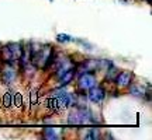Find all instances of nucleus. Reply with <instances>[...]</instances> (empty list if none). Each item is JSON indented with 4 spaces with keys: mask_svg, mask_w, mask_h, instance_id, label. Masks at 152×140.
Here are the masks:
<instances>
[{
    "mask_svg": "<svg viewBox=\"0 0 152 140\" xmlns=\"http://www.w3.org/2000/svg\"><path fill=\"white\" fill-rule=\"evenodd\" d=\"M77 108H75L71 113H69V123L71 125H85V123H92L94 122L93 119V113L85 105H76Z\"/></svg>",
    "mask_w": 152,
    "mask_h": 140,
    "instance_id": "obj_1",
    "label": "nucleus"
},
{
    "mask_svg": "<svg viewBox=\"0 0 152 140\" xmlns=\"http://www.w3.org/2000/svg\"><path fill=\"white\" fill-rule=\"evenodd\" d=\"M87 97H89V100H90L92 102L100 104L104 100V97H106V91H104L103 87L93 86V87L89 88V91H87Z\"/></svg>",
    "mask_w": 152,
    "mask_h": 140,
    "instance_id": "obj_2",
    "label": "nucleus"
},
{
    "mask_svg": "<svg viewBox=\"0 0 152 140\" xmlns=\"http://www.w3.org/2000/svg\"><path fill=\"white\" fill-rule=\"evenodd\" d=\"M132 79H134V74L131 71H118L117 77L114 79V83L117 84L118 88H127L130 87Z\"/></svg>",
    "mask_w": 152,
    "mask_h": 140,
    "instance_id": "obj_3",
    "label": "nucleus"
},
{
    "mask_svg": "<svg viewBox=\"0 0 152 140\" xmlns=\"http://www.w3.org/2000/svg\"><path fill=\"white\" fill-rule=\"evenodd\" d=\"M79 88L82 90H89L90 87L96 86V77L92 74V73H80L79 76Z\"/></svg>",
    "mask_w": 152,
    "mask_h": 140,
    "instance_id": "obj_4",
    "label": "nucleus"
},
{
    "mask_svg": "<svg viewBox=\"0 0 152 140\" xmlns=\"http://www.w3.org/2000/svg\"><path fill=\"white\" fill-rule=\"evenodd\" d=\"M14 79H16V71L11 66H7V67L0 70V80L3 84H11Z\"/></svg>",
    "mask_w": 152,
    "mask_h": 140,
    "instance_id": "obj_5",
    "label": "nucleus"
},
{
    "mask_svg": "<svg viewBox=\"0 0 152 140\" xmlns=\"http://www.w3.org/2000/svg\"><path fill=\"white\" fill-rule=\"evenodd\" d=\"M94 70H97V60H93V59H89V60H83L80 65L77 66V71L79 73H92Z\"/></svg>",
    "mask_w": 152,
    "mask_h": 140,
    "instance_id": "obj_6",
    "label": "nucleus"
},
{
    "mask_svg": "<svg viewBox=\"0 0 152 140\" xmlns=\"http://www.w3.org/2000/svg\"><path fill=\"white\" fill-rule=\"evenodd\" d=\"M0 56H1V60L4 62L6 65H7V63H10V65H11L13 62H16V60H14V58H13V52H11L9 43L1 46V49H0Z\"/></svg>",
    "mask_w": 152,
    "mask_h": 140,
    "instance_id": "obj_7",
    "label": "nucleus"
},
{
    "mask_svg": "<svg viewBox=\"0 0 152 140\" xmlns=\"http://www.w3.org/2000/svg\"><path fill=\"white\" fill-rule=\"evenodd\" d=\"M58 77H59V84L64 87V86H66V84H69V83L73 80V77H75V70L68 69L66 71H64L61 76H58Z\"/></svg>",
    "mask_w": 152,
    "mask_h": 140,
    "instance_id": "obj_8",
    "label": "nucleus"
},
{
    "mask_svg": "<svg viewBox=\"0 0 152 140\" xmlns=\"http://www.w3.org/2000/svg\"><path fill=\"white\" fill-rule=\"evenodd\" d=\"M56 102H58V107L61 108H69L72 104V97L66 92H62L59 95H56Z\"/></svg>",
    "mask_w": 152,
    "mask_h": 140,
    "instance_id": "obj_9",
    "label": "nucleus"
},
{
    "mask_svg": "<svg viewBox=\"0 0 152 140\" xmlns=\"http://www.w3.org/2000/svg\"><path fill=\"white\" fill-rule=\"evenodd\" d=\"M118 71H120V70L117 69L114 65L109 66V67H107V73H106V79H107V80L114 81V79L117 77V74H118Z\"/></svg>",
    "mask_w": 152,
    "mask_h": 140,
    "instance_id": "obj_10",
    "label": "nucleus"
},
{
    "mask_svg": "<svg viewBox=\"0 0 152 140\" xmlns=\"http://www.w3.org/2000/svg\"><path fill=\"white\" fill-rule=\"evenodd\" d=\"M131 94L132 95H135V97H144V94H145V88L141 86H138V84H134V86L131 87Z\"/></svg>",
    "mask_w": 152,
    "mask_h": 140,
    "instance_id": "obj_11",
    "label": "nucleus"
},
{
    "mask_svg": "<svg viewBox=\"0 0 152 140\" xmlns=\"http://www.w3.org/2000/svg\"><path fill=\"white\" fill-rule=\"evenodd\" d=\"M42 136L45 139L48 140H54V139H58V133H56V130L55 129H45L44 130Z\"/></svg>",
    "mask_w": 152,
    "mask_h": 140,
    "instance_id": "obj_12",
    "label": "nucleus"
},
{
    "mask_svg": "<svg viewBox=\"0 0 152 140\" xmlns=\"http://www.w3.org/2000/svg\"><path fill=\"white\" fill-rule=\"evenodd\" d=\"M100 137V132L97 129H89L85 135V139H92V140H96Z\"/></svg>",
    "mask_w": 152,
    "mask_h": 140,
    "instance_id": "obj_13",
    "label": "nucleus"
},
{
    "mask_svg": "<svg viewBox=\"0 0 152 140\" xmlns=\"http://www.w3.org/2000/svg\"><path fill=\"white\" fill-rule=\"evenodd\" d=\"M56 41H58V42L68 43V42H71V41H73V38H72L71 35H68V34H58V35H56Z\"/></svg>",
    "mask_w": 152,
    "mask_h": 140,
    "instance_id": "obj_14",
    "label": "nucleus"
},
{
    "mask_svg": "<svg viewBox=\"0 0 152 140\" xmlns=\"http://www.w3.org/2000/svg\"><path fill=\"white\" fill-rule=\"evenodd\" d=\"M13 98H14L13 94H6L4 98H3V101H4V107H11V105H13Z\"/></svg>",
    "mask_w": 152,
    "mask_h": 140,
    "instance_id": "obj_15",
    "label": "nucleus"
},
{
    "mask_svg": "<svg viewBox=\"0 0 152 140\" xmlns=\"http://www.w3.org/2000/svg\"><path fill=\"white\" fill-rule=\"evenodd\" d=\"M76 42H79V43H82L85 48H92V45L90 43H87V42H85V41H82V39H75Z\"/></svg>",
    "mask_w": 152,
    "mask_h": 140,
    "instance_id": "obj_16",
    "label": "nucleus"
},
{
    "mask_svg": "<svg viewBox=\"0 0 152 140\" xmlns=\"http://www.w3.org/2000/svg\"><path fill=\"white\" fill-rule=\"evenodd\" d=\"M147 1H148V3H149V4H151V3H152V0H147Z\"/></svg>",
    "mask_w": 152,
    "mask_h": 140,
    "instance_id": "obj_17",
    "label": "nucleus"
},
{
    "mask_svg": "<svg viewBox=\"0 0 152 140\" xmlns=\"http://www.w3.org/2000/svg\"><path fill=\"white\" fill-rule=\"evenodd\" d=\"M51 1H52V0H51Z\"/></svg>",
    "mask_w": 152,
    "mask_h": 140,
    "instance_id": "obj_18",
    "label": "nucleus"
}]
</instances>
